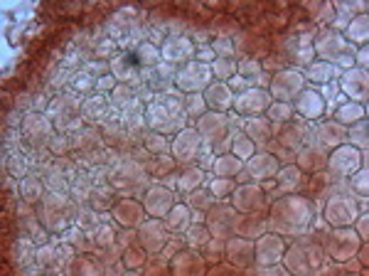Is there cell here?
Here are the masks:
<instances>
[{
  "instance_id": "cell-1",
  "label": "cell",
  "mask_w": 369,
  "mask_h": 276,
  "mask_svg": "<svg viewBox=\"0 0 369 276\" xmlns=\"http://www.w3.org/2000/svg\"><path fill=\"white\" fill-rule=\"evenodd\" d=\"M315 52H320L325 57V62L340 67L342 72H347V69H352L357 64V52H354V47L349 42H345V37L338 30H325L318 37Z\"/></svg>"
},
{
  "instance_id": "cell-2",
  "label": "cell",
  "mask_w": 369,
  "mask_h": 276,
  "mask_svg": "<svg viewBox=\"0 0 369 276\" xmlns=\"http://www.w3.org/2000/svg\"><path fill=\"white\" fill-rule=\"evenodd\" d=\"M328 210H325V215H328V222H333V225H347V222H352L354 217H357L359 207L357 202H354V193L349 190V185L345 183H338L333 190H330L328 195Z\"/></svg>"
},
{
  "instance_id": "cell-3",
  "label": "cell",
  "mask_w": 369,
  "mask_h": 276,
  "mask_svg": "<svg viewBox=\"0 0 369 276\" xmlns=\"http://www.w3.org/2000/svg\"><path fill=\"white\" fill-rule=\"evenodd\" d=\"M340 92L347 99L357 102H367L369 99V72L362 67H352L340 77Z\"/></svg>"
},
{
  "instance_id": "cell-4",
  "label": "cell",
  "mask_w": 369,
  "mask_h": 276,
  "mask_svg": "<svg viewBox=\"0 0 369 276\" xmlns=\"http://www.w3.org/2000/svg\"><path fill=\"white\" fill-rule=\"evenodd\" d=\"M328 165L335 175L347 178L349 173H354V170L362 165V153H359L354 146H340V149H335L333 156L328 158Z\"/></svg>"
},
{
  "instance_id": "cell-5",
  "label": "cell",
  "mask_w": 369,
  "mask_h": 276,
  "mask_svg": "<svg viewBox=\"0 0 369 276\" xmlns=\"http://www.w3.org/2000/svg\"><path fill=\"white\" fill-rule=\"evenodd\" d=\"M313 141L323 149H340L347 141V126H342L340 121L318 123L313 126Z\"/></svg>"
},
{
  "instance_id": "cell-6",
  "label": "cell",
  "mask_w": 369,
  "mask_h": 276,
  "mask_svg": "<svg viewBox=\"0 0 369 276\" xmlns=\"http://www.w3.org/2000/svg\"><path fill=\"white\" fill-rule=\"evenodd\" d=\"M296 109L298 113H301L303 118H320L325 113V109H328V104H325V99H323V94H320V89H303L301 92V97L296 99Z\"/></svg>"
},
{
  "instance_id": "cell-7",
  "label": "cell",
  "mask_w": 369,
  "mask_h": 276,
  "mask_svg": "<svg viewBox=\"0 0 369 276\" xmlns=\"http://www.w3.org/2000/svg\"><path fill=\"white\" fill-rule=\"evenodd\" d=\"M342 69L335 64H330V62H313V64L305 69V79L310 84H315V87H325V84L330 82H338L340 77H342Z\"/></svg>"
},
{
  "instance_id": "cell-8",
  "label": "cell",
  "mask_w": 369,
  "mask_h": 276,
  "mask_svg": "<svg viewBox=\"0 0 369 276\" xmlns=\"http://www.w3.org/2000/svg\"><path fill=\"white\" fill-rule=\"evenodd\" d=\"M268 92H263V89H249V92H244L239 97V102H236V109L239 111H254V113H259V111H263V109L268 106Z\"/></svg>"
},
{
  "instance_id": "cell-9",
  "label": "cell",
  "mask_w": 369,
  "mask_h": 276,
  "mask_svg": "<svg viewBox=\"0 0 369 276\" xmlns=\"http://www.w3.org/2000/svg\"><path fill=\"white\" fill-rule=\"evenodd\" d=\"M205 102H207V106H215V109L231 106L229 87H226V84H212V89H207V94H205Z\"/></svg>"
},
{
  "instance_id": "cell-10",
  "label": "cell",
  "mask_w": 369,
  "mask_h": 276,
  "mask_svg": "<svg viewBox=\"0 0 369 276\" xmlns=\"http://www.w3.org/2000/svg\"><path fill=\"white\" fill-rule=\"evenodd\" d=\"M362 116H364L362 104H354V102H347L345 106H340L335 111V121H340L342 126H354L357 121H362Z\"/></svg>"
},
{
  "instance_id": "cell-11",
  "label": "cell",
  "mask_w": 369,
  "mask_h": 276,
  "mask_svg": "<svg viewBox=\"0 0 369 276\" xmlns=\"http://www.w3.org/2000/svg\"><path fill=\"white\" fill-rule=\"evenodd\" d=\"M347 141L352 146H357V149L362 151H369V121H357L354 126L347 128Z\"/></svg>"
},
{
  "instance_id": "cell-12",
  "label": "cell",
  "mask_w": 369,
  "mask_h": 276,
  "mask_svg": "<svg viewBox=\"0 0 369 276\" xmlns=\"http://www.w3.org/2000/svg\"><path fill=\"white\" fill-rule=\"evenodd\" d=\"M246 131H249L252 141L263 144V141L271 138V121H266V118H249V121H246Z\"/></svg>"
},
{
  "instance_id": "cell-13",
  "label": "cell",
  "mask_w": 369,
  "mask_h": 276,
  "mask_svg": "<svg viewBox=\"0 0 369 276\" xmlns=\"http://www.w3.org/2000/svg\"><path fill=\"white\" fill-rule=\"evenodd\" d=\"M347 37L354 40V45H362L367 42L369 37V15H357L352 22H349V30H347Z\"/></svg>"
},
{
  "instance_id": "cell-14",
  "label": "cell",
  "mask_w": 369,
  "mask_h": 276,
  "mask_svg": "<svg viewBox=\"0 0 369 276\" xmlns=\"http://www.w3.org/2000/svg\"><path fill=\"white\" fill-rule=\"evenodd\" d=\"M239 77L252 79V84H263L261 82V79H263V67L259 64V62H254V60H244L239 64Z\"/></svg>"
},
{
  "instance_id": "cell-15",
  "label": "cell",
  "mask_w": 369,
  "mask_h": 276,
  "mask_svg": "<svg viewBox=\"0 0 369 276\" xmlns=\"http://www.w3.org/2000/svg\"><path fill=\"white\" fill-rule=\"evenodd\" d=\"M268 118H271V121H276V123L291 121V118H293V106H291V104H286V102L271 104V106H268Z\"/></svg>"
},
{
  "instance_id": "cell-16",
  "label": "cell",
  "mask_w": 369,
  "mask_h": 276,
  "mask_svg": "<svg viewBox=\"0 0 369 276\" xmlns=\"http://www.w3.org/2000/svg\"><path fill=\"white\" fill-rule=\"evenodd\" d=\"M349 190L354 195H369V168H362L352 180H349Z\"/></svg>"
},
{
  "instance_id": "cell-17",
  "label": "cell",
  "mask_w": 369,
  "mask_h": 276,
  "mask_svg": "<svg viewBox=\"0 0 369 276\" xmlns=\"http://www.w3.org/2000/svg\"><path fill=\"white\" fill-rule=\"evenodd\" d=\"M138 60H140V64L158 67V64H160V52L155 50L153 45H140V50H138Z\"/></svg>"
},
{
  "instance_id": "cell-18",
  "label": "cell",
  "mask_w": 369,
  "mask_h": 276,
  "mask_svg": "<svg viewBox=\"0 0 369 276\" xmlns=\"http://www.w3.org/2000/svg\"><path fill=\"white\" fill-rule=\"evenodd\" d=\"M202 178H205V173H202L200 168H195V170H187V173L182 175V188L184 190H197L202 185Z\"/></svg>"
},
{
  "instance_id": "cell-19",
  "label": "cell",
  "mask_w": 369,
  "mask_h": 276,
  "mask_svg": "<svg viewBox=\"0 0 369 276\" xmlns=\"http://www.w3.org/2000/svg\"><path fill=\"white\" fill-rule=\"evenodd\" d=\"M234 149L241 153V158H246V156L252 153L254 151V144H252V138L246 136V133H241V131H236V141H234Z\"/></svg>"
},
{
  "instance_id": "cell-20",
  "label": "cell",
  "mask_w": 369,
  "mask_h": 276,
  "mask_svg": "<svg viewBox=\"0 0 369 276\" xmlns=\"http://www.w3.org/2000/svg\"><path fill=\"white\" fill-rule=\"evenodd\" d=\"M234 69H236V64H234V62H229V60H217L215 62V72L219 74V77H229L231 79Z\"/></svg>"
},
{
  "instance_id": "cell-21",
  "label": "cell",
  "mask_w": 369,
  "mask_h": 276,
  "mask_svg": "<svg viewBox=\"0 0 369 276\" xmlns=\"http://www.w3.org/2000/svg\"><path fill=\"white\" fill-rule=\"evenodd\" d=\"M357 62L362 64V69H367L369 72V45H364L357 50Z\"/></svg>"
},
{
  "instance_id": "cell-22",
  "label": "cell",
  "mask_w": 369,
  "mask_h": 276,
  "mask_svg": "<svg viewBox=\"0 0 369 276\" xmlns=\"http://www.w3.org/2000/svg\"><path fill=\"white\" fill-rule=\"evenodd\" d=\"M197 55L200 57H205V60H215V50H212V45H207V47H200V50H197Z\"/></svg>"
},
{
  "instance_id": "cell-23",
  "label": "cell",
  "mask_w": 369,
  "mask_h": 276,
  "mask_svg": "<svg viewBox=\"0 0 369 276\" xmlns=\"http://www.w3.org/2000/svg\"><path fill=\"white\" fill-rule=\"evenodd\" d=\"M362 163H364V168H369V151H362Z\"/></svg>"
}]
</instances>
